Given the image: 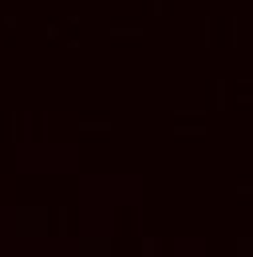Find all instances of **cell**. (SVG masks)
Masks as SVG:
<instances>
[{
	"label": "cell",
	"mask_w": 253,
	"mask_h": 257,
	"mask_svg": "<svg viewBox=\"0 0 253 257\" xmlns=\"http://www.w3.org/2000/svg\"><path fill=\"white\" fill-rule=\"evenodd\" d=\"M16 229H20V233H36V229H44V210H20V214H16Z\"/></svg>",
	"instance_id": "cell-1"
},
{
	"label": "cell",
	"mask_w": 253,
	"mask_h": 257,
	"mask_svg": "<svg viewBox=\"0 0 253 257\" xmlns=\"http://www.w3.org/2000/svg\"><path fill=\"white\" fill-rule=\"evenodd\" d=\"M83 249H87V257H107V241H87Z\"/></svg>",
	"instance_id": "cell-2"
},
{
	"label": "cell",
	"mask_w": 253,
	"mask_h": 257,
	"mask_svg": "<svg viewBox=\"0 0 253 257\" xmlns=\"http://www.w3.org/2000/svg\"><path fill=\"white\" fill-rule=\"evenodd\" d=\"M237 257H253V241H237Z\"/></svg>",
	"instance_id": "cell-3"
}]
</instances>
